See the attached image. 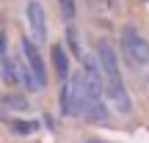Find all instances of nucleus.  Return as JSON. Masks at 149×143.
I'll use <instances>...</instances> for the list:
<instances>
[{"label":"nucleus","mask_w":149,"mask_h":143,"mask_svg":"<svg viewBox=\"0 0 149 143\" xmlns=\"http://www.w3.org/2000/svg\"><path fill=\"white\" fill-rule=\"evenodd\" d=\"M19 53H22L25 66L31 69L33 80H36V85H39V88H44V85H47V61L42 58V50H39V44L33 41V39L22 36V39H19Z\"/></svg>","instance_id":"7ed1b4c3"},{"label":"nucleus","mask_w":149,"mask_h":143,"mask_svg":"<svg viewBox=\"0 0 149 143\" xmlns=\"http://www.w3.org/2000/svg\"><path fill=\"white\" fill-rule=\"evenodd\" d=\"M66 47H69V55H74V58H80L83 61V47H80V36H77V30H74V28L69 25L66 28Z\"/></svg>","instance_id":"6e6552de"},{"label":"nucleus","mask_w":149,"mask_h":143,"mask_svg":"<svg viewBox=\"0 0 149 143\" xmlns=\"http://www.w3.org/2000/svg\"><path fill=\"white\" fill-rule=\"evenodd\" d=\"M141 3H149V0H141Z\"/></svg>","instance_id":"ddd939ff"},{"label":"nucleus","mask_w":149,"mask_h":143,"mask_svg":"<svg viewBox=\"0 0 149 143\" xmlns=\"http://www.w3.org/2000/svg\"><path fill=\"white\" fill-rule=\"evenodd\" d=\"M58 6H61V14H64V19H74V0H58Z\"/></svg>","instance_id":"9b49d317"},{"label":"nucleus","mask_w":149,"mask_h":143,"mask_svg":"<svg viewBox=\"0 0 149 143\" xmlns=\"http://www.w3.org/2000/svg\"><path fill=\"white\" fill-rule=\"evenodd\" d=\"M3 105H6V107H11V110H28V96L8 94V96H3Z\"/></svg>","instance_id":"1a4fd4ad"},{"label":"nucleus","mask_w":149,"mask_h":143,"mask_svg":"<svg viewBox=\"0 0 149 143\" xmlns=\"http://www.w3.org/2000/svg\"><path fill=\"white\" fill-rule=\"evenodd\" d=\"M86 102H88V85H86V74L80 69V72H72L69 80L61 85V94H58L61 116H69V118L83 116Z\"/></svg>","instance_id":"f257e3e1"},{"label":"nucleus","mask_w":149,"mask_h":143,"mask_svg":"<svg viewBox=\"0 0 149 143\" xmlns=\"http://www.w3.org/2000/svg\"><path fill=\"white\" fill-rule=\"evenodd\" d=\"M0 77L6 85H19V61L11 58L6 33H0Z\"/></svg>","instance_id":"39448f33"},{"label":"nucleus","mask_w":149,"mask_h":143,"mask_svg":"<svg viewBox=\"0 0 149 143\" xmlns=\"http://www.w3.org/2000/svg\"><path fill=\"white\" fill-rule=\"evenodd\" d=\"M80 118H86L88 124H105L108 118H111V105H108L105 99H91V102H86Z\"/></svg>","instance_id":"423d86ee"},{"label":"nucleus","mask_w":149,"mask_h":143,"mask_svg":"<svg viewBox=\"0 0 149 143\" xmlns=\"http://www.w3.org/2000/svg\"><path fill=\"white\" fill-rule=\"evenodd\" d=\"M50 58H53L58 80L66 83V80H69V53H66V47L64 44H53V47H50Z\"/></svg>","instance_id":"0eeeda50"},{"label":"nucleus","mask_w":149,"mask_h":143,"mask_svg":"<svg viewBox=\"0 0 149 143\" xmlns=\"http://www.w3.org/2000/svg\"><path fill=\"white\" fill-rule=\"evenodd\" d=\"M0 118H3V113H0Z\"/></svg>","instance_id":"4468645a"},{"label":"nucleus","mask_w":149,"mask_h":143,"mask_svg":"<svg viewBox=\"0 0 149 143\" xmlns=\"http://www.w3.org/2000/svg\"><path fill=\"white\" fill-rule=\"evenodd\" d=\"M11 127L17 129V135H31V132H36L39 124H33V121H14Z\"/></svg>","instance_id":"9d476101"},{"label":"nucleus","mask_w":149,"mask_h":143,"mask_svg":"<svg viewBox=\"0 0 149 143\" xmlns=\"http://www.w3.org/2000/svg\"><path fill=\"white\" fill-rule=\"evenodd\" d=\"M86 143H102V140H86Z\"/></svg>","instance_id":"f8f14e48"},{"label":"nucleus","mask_w":149,"mask_h":143,"mask_svg":"<svg viewBox=\"0 0 149 143\" xmlns=\"http://www.w3.org/2000/svg\"><path fill=\"white\" fill-rule=\"evenodd\" d=\"M25 19H28V28H31V39L36 44L47 41V11L39 0H28L25 6Z\"/></svg>","instance_id":"20e7f679"},{"label":"nucleus","mask_w":149,"mask_h":143,"mask_svg":"<svg viewBox=\"0 0 149 143\" xmlns=\"http://www.w3.org/2000/svg\"><path fill=\"white\" fill-rule=\"evenodd\" d=\"M119 47L124 58L130 61L133 69H146L149 66V39L138 30L135 25H124L119 33Z\"/></svg>","instance_id":"f03ea898"}]
</instances>
